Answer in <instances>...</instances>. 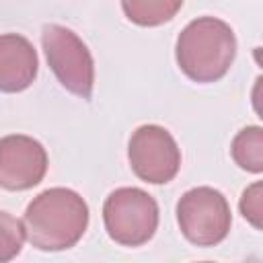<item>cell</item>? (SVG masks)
Returning a JSON list of instances; mask_svg holds the SVG:
<instances>
[{"mask_svg":"<svg viewBox=\"0 0 263 263\" xmlns=\"http://www.w3.org/2000/svg\"><path fill=\"white\" fill-rule=\"evenodd\" d=\"M88 205L80 193L68 187L41 191L25 210L27 240L39 251L72 249L88 228Z\"/></svg>","mask_w":263,"mask_h":263,"instance_id":"1","label":"cell"},{"mask_svg":"<svg viewBox=\"0 0 263 263\" xmlns=\"http://www.w3.org/2000/svg\"><path fill=\"white\" fill-rule=\"evenodd\" d=\"M175 58L189 80L199 84L218 82L228 74L236 58L234 31L222 18L197 16L179 33Z\"/></svg>","mask_w":263,"mask_h":263,"instance_id":"2","label":"cell"},{"mask_svg":"<svg viewBox=\"0 0 263 263\" xmlns=\"http://www.w3.org/2000/svg\"><path fill=\"white\" fill-rule=\"evenodd\" d=\"M156 199L140 187H119L103 203V222L111 240L121 247L146 245L158 228Z\"/></svg>","mask_w":263,"mask_h":263,"instance_id":"3","label":"cell"},{"mask_svg":"<svg viewBox=\"0 0 263 263\" xmlns=\"http://www.w3.org/2000/svg\"><path fill=\"white\" fill-rule=\"evenodd\" d=\"M41 45L60 84L80 99H90L95 88V62L86 43L72 29L49 23L41 31Z\"/></svg>","mask_w":263,"mask_h":263,"instance_id":"4","label":"cell"},{"mask_svg":"<svg viewBox=\"0 0 263 263\" xmlns=\"http://www.w3.org/2000/svg\"><path fill=\"white\" fill-rule=\"evenodd\" d=\"M177 222L191 245L216 247L230 232L232 214L228 199L214 187H193L177 201Z\"/></svg>","mask_w":263,"mask_h":263,"instance_id":"5","label":"cell"},{"mask_svg":"<svg viewBox=\"0 0 263 263\" xmlns=\"http://www.w3.org/2000/svg\"><path fill=\"white\" fill-rule=\"evenodd\" d=\"M127 158L134 175L152 185L173 181L181 168V148L171 132L156 123L140 125L132 134Z\"/></svg>","mask_w":263,"mask_h":263,"instance_id":"6","label":"cell"},{"mask_svg":"<svg viewBox=\"0 0 263 263\" xmlns=\"http://www.w3.org/2000/svg\"><path fill=\"white\" fill-rule=\"evenodd\" d=\"M47 150L25 134L0 138V187L6 191H27L39 185L47 173Z\"/></svg>","mask_w":263,"mask_h":263,"instance_id":"7","label":"cell"},{"mask_svg":"<svg viewBox=\"0 0 263 263\" xmlns=\"http://www.w3.org/2000/svg\"><path fill=\"white\" fill-rule=\"evenodd\" d=\"M39 70L33 43L18 33L0 35V92H21L29 88Z\"/></svg>","mask_w":263,"mask_h":263,"instance_id":"8","label":"cell"},{"mask_svg":"<svg viewBox=\"0 0 263 263\" xmlns=\"http://www.w3.org/2000/svg\"><path fill=\"white\" fill-rule=\"evenodd\" d=\"M183 0H121L127 21L140 27H158L177 16Z\"/></svg>","mask_w":263,"mask_h":263,"instance_id":"9","label":"cell"},{"mask_svg":"<svg viewBox=\"0 0 263 263\" xmlns=\"http://www.w3.org/2000/svg\"><path fill=\"white\" fill-rule=\"evenodd\" d=\"M230 154L242 171L259 175L263 171V129L259 125L242 127L232 140Z\"/></svg>","mask_w":263,"mask_h":263,"instance_id":"10","label":"cell"},{"mask_svg":"<svg viewBox=\"0 0 263 263\" xmlns=\"http://www.w3.org/2000/svg\"><path fill=\"white\" fill-rule=\"evenodd\" d=\"M27 232L23 220L0 210V263L14 259L25 245Z\"/></svg>","mask_w":263,"mask_h":263,"instance_id":"11","label":"cell"},{"mask_svg":"<svg viewBox=\"0 0 263 263\" xmlns=\"http://www.w3.org/2000/svg\"><path fill=\"white\" fill-rule=\"evenodd\" d=\"M240 214L242 218L257 230H261V218H263V183L255 181L249 185L240 195Z\"/></svg>","mask_w":263,"mask_h":263,"instance_id":"12","label":"cell"}]
</instances>
